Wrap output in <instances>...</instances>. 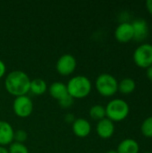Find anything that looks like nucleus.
I'll return each instance as SVG.
<instances>
[{
	"instance_id": "22",
	"label": "nucleus",
	"mask_w": 152,
	"mask_h": 153,
	"mask_svg": "<svg viewBox=\"0 0 152 153\" xmlns=\"http://www.w3.org/2000/svg\"><path fill=\"white\" fill-rule=\"evenodd\" d=\"M5 72H6V66H5V64L0 59V79L3 78L5 74Z\"/></svg>"
},
{
	"instance_id": "9",
	"label": "nucleus",
	"mask_w": 152,
	"mask_h": 153,
	"mask_svg": "<svg viewBox=\"0 0 152 153\" xmlns=\"http://www.w3.org/2000/svg\"><path fill=\"white\" fill-rule=\"evenodd\" d=\"M96 131L98 135L102 139H109L115 133V124L110 119L105 117L98 121Z\"/></svg>"
},
{
	"instance_id": "13",
	"label": "nucleus",
	"mask_w": 152,
	"mask_h": 153,
	"mask_svg": "<svg viewBox=\"0 0 152 153\" xmlns=\"http://www.w3.org/2000/svg\"><path fill=\"white\" fill-rule=\"evenodd\" d=\"M47 90L50 96L57 101L62 98L65 97L66 95H68L66 84H65L62 82H54L49 85Z\"/></svg>"
},
{
	"instance_id": "25",
	"label": "nucleus",
	"mask_w": 152,
	"mask_h": 153,
	"mask_svg": "<svg viewBox=\"0 0 152 153\" xmlns=\"http://www.w3.org/2000/svg\"><path fill=\"white\" fill-rule=\"evenodd\" d=\"M68 123H72L73 124V122L75 120V118L73 117V114H67V116L65 117V118Z\"/></svg>"
},
{
	"instance_id": "3",
	"label": "nucleus",
	"mask_w": 152,
	"mask_h": 153,
	"mask_svg": "<svg viewBox=\"0 0 152 153\" xmlns=\"http://www.w3.org/2000/svg\"><path fill=\"white\" fill-rule=\"evenodd\" d=\"M106 108V117L112 122H121L125 120L130 112L128 103L122 99H115L110 100Z\"/></svg>"
},
{
	"instance_id": "14",
	"label": "nucleus",
	"mask_w": 152,
	"mask_h": 153,
	"mask_svg": "<svg viewBox=\"0 0 152 153\" xmlns=\"http://www.w3.org/2000/svg\"><path fill=\"white\" fill-rule=\"evenodd\" d=\"M139 143L133 139H125L117 146V153H139Z\"/></svg>"
},
{
	"instance_id": "7",
	"label": "nucleus",
	"mask_w": 152,
	"mask_h": 153,
	"mask_svg": "<svg viewBox=\"0 0 152 153\" xmlns=\"http://www.w3.org/2000/svg\"><path fill=\"white\" fill-rule=\"evenodd\" d=\"M77 61L75 57L71 54L62 55L56 64V69L57 73L63 76L71 75L75 71Z\"/></svg>"
},
{
	"instance_id": "15",
	"label": "nucleus",
	"mask_w": 152,
	"mask_h": 153,
	"mask_svg": "<svg viewBox=\"0 0 152 153\" xmlns=\"http://www.w3.org/2000/svg\"><path fill=\"white\" fill-rule=\"evenodd\" d=\"M47 91V82L41 78H35L30 80V91H31L34 95L40 96L43 95Z\"/></svg>"
},
{
	"instance_id": "5",
	"label": "nucleus",
	"mask_w": 152,
	"mask_h": 153,
	"mask_svg": "<svg viewBox=\"0 0 152 153\" xmlns=\"http://www.w3.org/2000/svg\"><path fill=\"white\" fill-rule=\"evenodd\" d=\"M133 61L141 68H148L152 65V45L149 43L141 44L133 52Z\"/></svg>"
},
{
	"instance_id": "2",
	"label": "nucleus",
	"mask_w": 152,
	"mask_h": 153,
	"mask_svg": "<svg viewBox=\"0 0 152 153\" xmlns=\"http://www.w3.org/2000/svg\"><path fill=\"white\" fill-rule=\"evenodd\" d=\"M68 94L74 99H84L91 91L92 84L90 80L84 75H76L71 78L67 84Z\"/></svg>"
},
{
	"instance_id": "24",
	"label": "nucleus",
	"mask_w": 152,
	"mask_h": 153,
	"mask_svg": "<svg viewBox=\"0 0 152 153\" xmlns=\"http://www.w3.org/2000/svg\"><path fill=\"white\" fill-rule=\"evenodd\" d=\"M146 76H147V78H148L151 82H152V65L147 68V71H146Z\"/></svg>"
},
{
	"instance_id": "11",
	"label": "nucleus",
	"mask_w": 152,
	"mask_h": 153,
	"mask_svg": "<svg viewBox=\"0 0 152 153\" xmlns=\"http://www.w3.org/2000/svg\"><path fill=\"white\" fill-rule=\"evenodd\" d=\"M14 129L6 121H0V146L10 145L13 142Z\"/></svg>"
},
{
	"instance_id": "26",
	"label": "nucleus",
	"mask_w": 152,
	"mask_h": 153,
	"mask_svg": "<svg viewBox=\"0 0 152 153\" xmlns=\"http://www.w3.org/2000/svg\"><path fill=\"white\" fill-rule=\"evenodd\" d=\"M0 153H9L8 152V149L4 147V146H0Z\"/></svg>"
},
{
	"instance_id": "18",
	"label": "nucleus",
	"mask_w": 152,
	"mask_h": 153,
	"mask_svg": "<svg viewBox=\"0 0 152 153\" xmlns=\"http://www.w3.org/2000/svg\"><path fill=\"white\" fill-rule=\"evenodd\" d=\"M141 131L145 137L152 138V117H149L144 119L141 126Z\"/></svg>"
},
{
	"instance_id": "28",
	"label": "nucleus",
	"mask_w": 152,
	"mask_h": 153,
	"mask_svg": "<svg viewBox=\"0 0 152 153\" xmlns=\"http://www.w3.org/2000/svg\"><path fill=\"white\" fill-rule=\"evenodd\" d=\"M144 153H152V152H144Z\"/></svg>"
},
{
	"instance_id": "12",
	"label": "nucleus",
	"mask_w": 152,
	"mask_h": 153,
	"mask_svg": "<svg viewBox=\"0 0 152 153\" xmlns=\"http://www.w3.org/2000/svg\"><path fill=\"white\" fill-rule=\"evenodd\" d=\"M133 29V39L137 41H142L149 34V26L145 20L136 19L132 22Z\"/></svg>"
},
{
	"instance_id": "23",
	"label": "nucleus",
	"mask_w": 152,
	"mask_h": 153,
	"mask_svg": "<svg viewBox=\"0 0 152 153\" xmlns=\"http://www.w3.org/2000/svg\"><path fill=\"white\" fill-rule=\"evenodd\" d=\"M145 6H146L147 11L149 12V13L152 16V0H148V1H146Z\"/></svg>"
},
{
	"instance_id": "16",
	"label": "nucleus",
	"mask_w": 152,
	"mask_h": 153,
	"mask_svg": "<svg viewBox=\"0 0 152 153\" xmlns=\"http://www.w3.org/2000/svg\"><path fill=\"white\" fill-rule=\"evenodd\" d=\"M136 83L132 78H124L118 82V91L125 95L131 94L134 91Z\"/></svg>"
},
{
	"instance_id": "6",
	"label": "nucleus",
	"mask_w": 152,
	"mask_h": 153,
	"mask_svg": "<svg viewBox=\"0 0 152 153\" xmlns=\"http://www.w3.org/2000/svg\"><path fill=\"white\" fill-rule=\"evenodd\" d=\"M13 109L18 117H29L33 111V102L27 95L15 97L13 102Z\"/></svg>"
},
{
	"instance_id": "17",
	"label": "nucleus",
	"mask_w": 152,
	"mask_h": 153,
	"mask_svg": "<svg viewBox=\"0 0 152 153\" xmlns=\"http://www.w3.org/2000/svg\"><path fill=\"white\" fill-rule=\"evenodd\" d=\"M90 116L92 119L99 121L106 117V108L102 105H94L90 109Z\"/></svg>"
},
{
	"instance_id": "8",
	"label": "nucleus",
	"mask_w": 152,
	"mask_h": 153,
	"mask_svg": "<svg viewBox=\"0 0 152 153\" xmlns=\"http://www.w3.org/2000/svg\"><path fill=\"white\" fill-rule=\"evenodd\" d=\"M115 38L120 43H128L133 39V29L131 22H121L115 30Z\"/></svg>"
},
{
	"instance_id": "19",
	"label": "nucleus",
	"mask_w": 152,
	"mask_h": 153,
	"mask_svg": "<svg viewBox=\"0 0 152 153\" xmlns=\"http://www.w3.org/2000/svg\"><path fill=\"white\" fill-rule=\"evenodd\" d=\"M9 153H29V150L24 143L13 142L8 148Z\"/></svg>"
},
{
	"instance_id": "20",
	"label": "nucleus",
	"mask_w": 152,
	"mask_h": 153,
	"mask_svg": "<svg viewBox=\"0 0 152 153\" xmlns=\"http://www.w3.org/2000/svg\"><path fill=\"white\" fill-rule=\"evenodd\" d=\"M28 138V134L25 130L22 129H18L14 131V135H13V142L23 143Z\"/></svg>"
},
{
	"instance_id": "1",
	"label": "nucleus",
	"mask_w": 152,
	"mask_h": 153,
	"mask_svg": "<svg viewBox=\"0 0 152 153\" xmlns=\"http://www.w3.org/2000/svg\"><path fill=\"white\" fill-rule=\"evenodd\" d=\"M4 84L9 94L14 97L23 96L30 91V79L25 72L14 70L5 76Z\"/></svg>"
},
{
	"instance_id": "4",
	"label": "nucleus",
	"mask_w": 152,
	"mask_h": 153,
	"mask_svg": "<svg viewBox=\"0 0 152 153\" xmlns=\"http://www.w3.org/2000/svg\"><path fill=\"white\" fill-rule=\"evenodd\" d=\"M95 87L101 96L108 98L118 91V82L112 74H101L96 79Z\"/></svg>"
},
{
	"instance_id": "10",
	"label": "nucleus",
	"mask_w": 152,
	"mask_h": 153,
	"mask_svg": "<svg viewBox=\"0 0 152 153\" xmlns=\"http://www.w3.org/2000/svg\"><path fill=\"white\" fill-rule=\"evenodd\" d=\"M72 128L73 134L79 138H85L91 132L90 123L87 119L82 117L76 118L72 124Z\"/></svg>"
},
{
	"instance_id": "21",
	"label": "nucleus",
	"mask_w": 152,
	"mask_h": 153,
	"mask_svg": "<svg viewBox=\"0 0 152 153\" xmlns=\"http://www.w3.org/2000/svg\"><path fill=\"white\" fill-rule=\"evenodd\" d=\"M73 99L68 94L65 97L62 98L61 100H58V104L62 108H69L73 105Z\"/></svg>"
},
{
	"instance_id": "27",
	"label": "nucleus",
	"mask_w": 152,
	"mask_h": 153,
	"mask_svg": "<svg viewBox=\"0 0 152 153\" xmlns=\"http://www.w3.org/2000/svg\"><path fill=\"white\" fill-rule=\"evenodd\" d=\"M106 153H117V152L116 151H115V150H111V151H108V152Z\"/></svg>"
}]
</instances>
